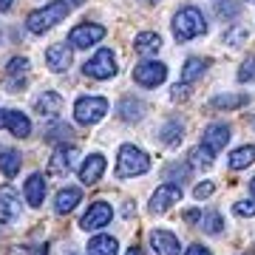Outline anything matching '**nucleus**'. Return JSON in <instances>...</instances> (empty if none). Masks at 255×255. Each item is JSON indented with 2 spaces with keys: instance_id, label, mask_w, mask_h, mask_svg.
<instances>
[{
  "instance_id": "obj_1",
  "label": "nucleus",
  "mask_w": 255,
  "mask_h": 255,
  "mask_svg": "<svg viewBox=\"0 0 255 255\" xmlns=\"http://www.w3.org/2000/svg\"><path fill=\"white\" fill-rule=\"evenodd\" d=\"M68 3L65 0H51V3H46L43 9H37V11H31L28 14V20H26V26H28V31L31 34H46L48 28H54L57 23H63L65 17H68Z\"/></svg>"
},
{
  "instance_id": "obj_2",
  "label": "nucleus",
  "mask_w": 255,
  "mask_h": 255,
  "mask_svg": "<svg viewBox=\"0 0 255 255\" xmlns=\"http://www.w3.org/2000/svg\"><path fill=\"white\" fill-rule=\"evenodd\" d=\"M207 31V23H204V14H201L196 6H184V9L176 11L173 17V37L179 43H187V40H196Z\"/></svg>"
},
{
  "instance_id": "obj_3",
  "label": "nucleus",
  "mask_w": 255,
  "mask_h": 255,
  "mask_svg": "<svg viewBox=\"0 0 255 255\" xmlns=\"http://www.w3.org/2000/svg\"><path fill=\"white\" fill-rule=\"evenodd\" d=\"M150 170V156L136 145H122L117 153V179H133Z\"/></svg>"
},
{
  "instance_id": "obj_4",
  "label": "nucleus",
  "mask_w": 255,
  "mask_h": 255,
  "mask_svg": "<svg viewBox=\"0 0 255 255\" xmlns=\"http://www.w3.org/2000/svg\"><path fill=\"white\" fill-rule=\"evenodd\" d=\"M108 114V100L105 97H80L74 102V119L80 125H97Z\"/></svg>"
},
{
  "instance_id": "obj_5",
  "label": "nucleus",
  "mask_w": 255,
  "mask_h": 255,
  "mask_svg": "<svg viewBox=\"0 0 255 255\" xmlns=\"http://www.w3.org/2000/svg\"><path fill=\"white\" fill-rule=\"evenodd\" d=\"M85 74L91 77V80H111L114 74H117V57L111 48H100L97 54L85 63Z\"/></svg>"
},
{
  "instance_id": "obj_6",
  "label": "nucleus",
  "mask_w": 255,
  "mask_h": 255,
  "mask_svg": "<svg viewBox=\"0 0 255 255\" xmlns=\"http://www.w3.org/2000/svg\"><path fill=\"white\" fill-rule=\"evenodd\" d=\"M133 80L145 88H159L164 80H167V65L159 63V60H145L133 68Z\"/></svg>"
},
{
  "instance_id": "obj_7",
  "label": "nucleus",
  "mask_w": 255,
  "mask_h": 255,
  "mask_svg": "<svg viewBox=\"0 0 255 255\" xmlns=\"http://www.w3.org/2000/svg\"><path fill=\"white\" fill-rule=\"evenodd\" d=\"M102 37H105V28L100 23H80V26H74L68 31V43L74 48H91L100 43Z\"/></svg>"
},
{
  "instance_id": "obj_8",
  "label": "nucleus",
  "mask_w": 255,
  "mask_h": 255,
  "mask_svg": "<svg viewBox=\"0 0 255 255\" xmlns=\"http://www.w3.org/2000/svg\"><path fill=\"white\" fill-rule=\"evenodd\" d=\"M111 219H114V207H111L108 201H94L91 207L85 210L80 227L88 230V233H91V230H102V227H108Z\"/></svg>"
},
{
  "instance_id": "obj_9",
  "label": "nucleus",
  "mask_w": 255,
  "mask_h": 255,
  "mask_svg": "<svg viewBox=\"0 0 255 255\" xmlns=\"http://www.w3.org/2000/svg\"><path fill=\"white\" fill-rule=\"evenodd\" d=\"M182 196H184L182 184H176V182L162 184V187L153 193V199H150V213H167L176 201H182Z\"/></svg>"
},
{
  "instance_id": "obj_10",
  "label": "nucleus",
  "mask_w": 255,
  "mask_h": 255,
  "mask_svg": "<svg viewBox=\"0 0 255 255\" xmlns=\"http://www.w3.org/2000/svg\"><path fill=\"white\" fill-rule=\"evenodd\" d=\"M0 128L11 130L17 139H26L28 133H31V122H28V117L26 114H20V111H14V108H3L0 111Z\"/></svg>"
},
{
  "instance_id": "obj_11",
  "label": "nucleus",
  "mask_w": 255,
  "mask_h": 255,
  "mask_svg": "<svg viewBox=\"0 0 255 255\" xmlns=\"http://www.w3.org/2000/svg\"><path fill=\"white\" fill-rule=\"evenodd\" d=\"M77 156H80V150H77V147H68V145H60L54 150V156H51V164H48V167H51V173H60V176H68L74 170V167H77Z\"/></svg>"
},
{
  "instance_id": "obj_12",
  "label": "nucleus",
  "mask_w": 255,
  "mask_h": 255,
  "mask_svg": "<svg viewBox=\"0 0 255 255\" xmlns=\"http://www.w3.org/2000/svg\"><path fill=\"white\" fill-rule=\"evenodd\" d=\"M201 145L210 147L213 153H219V150H224L230 142V125H224V122H213V125L204 128V133H201Z\"/></svg>"
},
{
  "instance_id": "obj_13",
  "label": "nucleus",
  "mask_w": 255,
  "mask_h": 255,
  "mask_svg": "<svg viewBox=\"0 0 255 255\" xmlns=\"http://www.w3.org/2000/svg\"><path fill=\"white\" fill-rule=\"evenodd\" d=\"M20 213H23V204H20L14 187L11 184H0V219L14 221L20 219Z\"/></svg>"
},
{
  "instance_id": "obj_14",
  "label": "nucleus",
  "mask_w": 255,
  "mask_h": 255,
  "mask_svg": "<svg viewBox=\"0 0 255 255\" xmlns=\"http://www.w3.org/2000/svg\"><path fill=\"white\" fill-rule=\"evenodd\" d=\"M150 247H153L156 255H179L182 253V244H179V238L170 230H153L150 233Z\"/></svg>"
},
{
  "instance_id": "obj_15",
  "label": "nucleus",
  "mask_w": 255,
  "mask_h": 255,
  "mask_svg": "<svg viewBox=\"0 0 255 255\" xmlns=\"http://www.w3.org/2000/svg\"><path fill=\"white\" fill-rule=\"evenodd\" d=\"M102 173H105V156L102 153H91L85 162H82V167H80V182L82 184H97L102 179Z\"/></svg>"
},
{
  "instance_id": "obj_16",
  "label": "nucleus",
  "mask_w": 255,
  "mask_h": 255,
  "mask_svg": "<svg viewBox=\"0 0 255 255\" xmlns=\"http://www.w3.org/2000/svg\"><path fill=\"white\" fill-rule=\"evenodd\" d=\"M34 111L43 119H57V114L63 111V97H60L57 91L40 94V97H37V102H34Z\"/></svg>"
},
{
  "instance_id": "obj_17",
  "label": "nucleus",
  "mask_w": 255,
  "mask_h": 255,
  "mask_svg": "<svg viewBox=\"0 0 255 255\" xmlns=\"http://www.w3.org/2000/svg\"><path fill=\"white\" fill-rule=\"evenodd\" d=\"M23 193H26V201L31 204V207H40V204L46 201V176H43V173L28 176Z\"/></svg>"
},
{
  "instance_id": "obj_18",
  "label": "nucleus",
  "mask_w": 255,
  "mask_h": 255,
  "mask_svg": "<svg viewBox=\"0 0 255 255\" xmlns=\"http://www.w3.org/2000/svg\"><path fill=\"white\" fill-rule=\"evenodd\" d=\"M46 63H48V68H51V71H65V68L71 65V48L63 46V43H54V46H48Z\"/></svg>"
},
{
  "instance_id": "obj_19",
  "label": "nucleus",
  "mask_w": 255,
  "mask_h": 255,
  "mask_svg": "<svg viewBox=\"0 0 255 255\" xmlns=\"http://www.w3.org/2000/svg\"><path fill=\"white\" fill-rule=\"evenodd\" d=\"M80 201H82L80 187H63V190L57 193V199H54V210L60 213V216H65V213H71Z\"/></svg>"
},
{
  "instance_id": "obj_20",
  "label": "nucleus",
  "mask_w": 255,
  "mask_h": 255,
  "mask_svg": "<svg viewBox=\"0 0 255 255\" xmlns=\"http://www.w3.org/2000/svg\"><path fill=\"white\" fill-rule=\"evenodd\" d=\"M182 139H184V125L179 122V119L164 122L162 130H159V142H162V145H167V147H176Z\"/></svg>"
},
{
  "instance_id": "obj_21",
  "label": "nucleus",
  "mask_w": 255,
  "mask_h": 255,
  "mask_svg": "<svg viewBox=\"0 0 255 255\" xmlns=\"http://www.w3.org/2000/svg\"><path fill=\"white\" fill-rule=\"evenodd\" d=\"M85 253L88 255H117L119 244H117V238H111V236H94L88 241V247H85Z\"/></svg>"
},
{
  "instance_id": "obj_22",
  "label": "nucleus",
  "mask_w": 255,
  "mask_h": 255,
  "mask_svg": "<svg viewBox=\"0 0 255 255\" xmlns=\"http://www.w3.org/2000/svg\"><path fill=\"white\" fill-rule=\"evenodd\" d=\"M250 97L247 94H219V97H213L210 100V108L216 111H233V108H244Z\"/></svg>"
},
{
  "instance_id": "obj_23",
  "label": "nucleus",
  "mask_w": 255,
  "mask_h": 255,
  "mask_svg": "<svg viewBox=\"0 0 255 255\" xmlns=\"http://www.w3.org/2000/svg\"><path fill=\"white\" fill-rule=\"evenodd\" d=\"M20 164H23V159L17 150H0V173L6 179H14L20 173Z\"/></svg>"
},
{
  "instance_id": "obj_24",
  "label": "nucleus",
  "mask_w": 255,
  "mask_h": 255,
  "mask_svg": "<svg viewBox=\"0 0 255 255\" xmlns=\"http://www.w3.org/2000/svg\"><path fill=\"white\" fill-rule=\"evenodd\" d=\"M119 117L128 119V122H133V119H142V114H145V102H139L136 97H125V100L119 102Z\"/></svg>"
},
{
  "instance_id": "obj_25",
  "label": "nucleus",
  "mask_w": 255,
  "mask_h": 255,
  "mask_svg": "<svg viewBox=\"0 0 255 255\" xmlns=\"http://www.w3.org/2000/svg\"><path fill=\"white\" fill-rule=\"evenodd\" d=\"M136 51L139 54H153V51H159L162 48V37L156 34V31H142V34H136Z\"/></svg>"
},
{
  "instance_id": "obj_26",
  "label": "nucleus",
  "mask_w": 255,
  "mask_h": 255,
  "mask_svg": "<svg viewBox=\"0 0 255 255\" xmlns=\"http://www.w3.org/2000/svg\"><path fill=\"white\" fill-rule=\"evenodd\" d=\"M253 162H255V147L253 145H244V147H238V150L230 153V167H233V170H244V167H250Z\"/></svg>"
},
{
  "instance_id": "obj_27",
  "label": "nucleus",
  "mask_w": 255,
  "mask_h": 255,
  "mask_svg": "<svg viewBox=\"0 0 255 255\" xmlns=\"http://www.w3.org/2000/svg\"><path fill=\"white\" fill-rule=\"evenodd\" d=\"M204 71H207V63L199 60V57H190V60L184 63V68H182V80L193 82V80H199V77H204Z\"/></svg>"
},
{
  "instance_id": "obj_28",
  "label": "nucleus",
  "mask_w": 255,
  "mask_h": 255,
  "mask_svg": "<svg viewBox=\"0 0 255 255\" xmlns=\"http://www.w3.org/2000/svg\"><path fill=\"white\" fill-rule=\"evenodd\" d=\"M213 156H216V153H213L210 147L199 145V147L190 153V162H193V167H210V164H213Z\"/></svg>"
},
{
  "instance_id": "obj_29",
  "label": "nucleus",
  "mask_w": 255,
  "mask_h": 255,
  "mask_svg": "<svg viewBox=\"0 0 255 255\" xmlns=\"http://www.w3.org/2000/svg\"><path fill=\"white\" fill-rule=\"evenodd\" d=\"M221 227H224V221H221L219 213H207V216H201V230H207L210 236H219Z\"/></svg>"
},
{
  "instance_id": "obj_30",
  "label": "nucleus",
  "mask_w": 255,
  "mask_h": 255,
  "mask_svg": "<svg viewBox=\"0 0 255 255\" xmlns=\"http://www.w3.org/2000/svg\"><path fill=\"white\" fill-rule=\"evenodd\" d=\"M238 82H255V57L244 60L238 68Z\"/></svg>"
},
{
  "instance_id": "obj_31",
  "label": "nucleus",
  "mask_w": 255,
  "mask_h": 255,
  "mask_svg": "<svg viewBox=\"0 0 255 255\" xmlns=\"http://www.w3.org/2000/svg\"><path fill=\"white\" fill-rule=\"evenodd\" d=\"M26 71H28V60H26V57H14V60L9 63V68H6L9 77H23Z\"/></svg>"
},
{
  "instance_id": "obj_32",
  "label": "nucleus",
  "mask_w": 255,
  "mask_h": 255,
  "mask_svg": "<svg viewBox=\"0 0 255 255\" xmlns=\"http://www.w3.org/2000/svg\"><path fill=\"white\" fill-rule=\"evenodd\" d=\"M233 213L241 216V219H253L255 216V204L253 201H236V204H233Z\"/></svg>"
},
{
  "instance_id": "obj_33",
  "label": "nucleus",
  "mask_w": 255,
  "mask_h": 255,
  "mask_svg": "<svg viewBox=\"0 0 255 255\" xmlns=\"http://www.w3.org/2000/svg\"><path fill=\"white\" fill-rule=\"evenodd\" d=\"M164 176H167V182H173V179H184V176H190V167H187V164H170V167L164 170Z\"/></svg>"
},
{
  "instance_id": "obj_34",
  "label": "nucleus",
  "mask_w": 255,
  "mask_h": 255,
  "mask_svg": "<svg viewBox=\"0 0 255 255\" xmlns=\"http://www.w3.org/2000/svg\"><path fill=\"white\" fill-rule=\"evenodd\" d=\"M213 190H216V184H213V182H204V184H196L193 196H196L199 201H204V199H210V196H213Z\"/></svg>"
},
{
  "instance_id": "obj_35",
  "label": "nucleus",
  "mask_w": 255,
  "mask_h": 255,
  "mask_svg": "<svg viewBox=\"0 0 255 255\" xmlns=\"http://www.w3.org/2000/svg\"><path fill=\"white\" fill-rule=\"evenodd\" d=\"M247 34H250V31L238 26V28H233V31L227 34V43H230V46H238V43H244V40H247Z\"/></svg>"
},
{
  "instance_id": "obj_36",
  "label": "nucleus",
  "mask_w": 255,
  "mask_h": 255,
  "mask_svg": "<svg viewBox=\"0 0 255 255\" xmlns=\"http://www.w3.org/2000/svg\"><path fill=\"white\" fill-rule=\"evenodd\" d=\"M219 14H227V17H236V14H238V6H236V3H221V6H219Z\"/></svg>"
},
{
  "instance_id": "obj_37",
  "label": "nucleus",
  "mask_w": 255,
  "mask_h": 255,
  "mask_svg": "<svg viewBox=\"0 0 255 255\" xmlns=\"http://www.w3.org/2000/svg\"><path fill=\"white\" fill-rule=\"evenodd\" d=\"M184 255H213V253H210L207 247H201V244H193V247H187V253H184Z\"/></svg>"
},
{
  "instance_id": "obj_38",
  "label": "nucleus",
  "mask_w": 255,
  "mask_h": 255,
  "mask_svg": "<svg viewBox=\"0 0 255 255\" xmlns=\"http://www.w3.org/2000/svg\"><path fill=\"white\" fill-rule=\"evenodd\" d=\"M170 97H173V100H184V97H187V85H182V82L173 85V94H170Z\"/></svg>"
},
{
  "instance_id": "obj_39",
  "label": "nucleus",
  "mask_w": 255,
  "mask_h": 255,
  "mask_svg": "<svg viewBox=\"0 0 255 255\" xmlns=\"http://www.w3.org/2000/svg\"><path fill=\"white\" fill-rule=\"evenodd\" d=\"M199 219H201V213H199V210H190V213H184V221H187V224H196Z\"/></svg>"
},
{
  "instance_id": "obj_40",
  "label": "nucleus",
  "mask_w": 255,
  "mask_h": 255,
  "mask_svg": "<svg viewBox=\"0 0 255 255\" xmlns=\"http://www.w3.org/2000/svg\"><path fill=\"white\" fill-rule=\"evenodd\" d=\"M11 3H14V0H0V11H9Z\"/></svg>"
},
{
  "instance_id": "obj_41",
  "label": "nucleus",
  "mask_w": 255,
  "mask_h": 255,
  "mask_svg": "<svg viewBox=\"0 0 255 255\" xmlns=\"http://www.w3.org/2000/svg\"><path fill=\"white\" fill-rule=\"evenodd\" d=\"M128 255H142V250H139V244H133L130 250H128Z\"/></svg>"
},
{
  "instance_id": "obj_42",
  "label": "nucleus",
  "mask_w": 255,
  "mask_h": 255,
  "mask_svg": "<svg viewBox=\"0 0 255 255\" xmlns=\"http://www.w3.org/2000/svg\"><path fill=\"white\" fill-rule=\"evenodd\" d=\"M250 193H253V199H255V179L250 182Z\"/></svg>"
},
{
  "instance_id": "obj_43",
  "label": "nucleus",
  "mask_w": 255,
  "mask_h": 255,
  "mask_svg": "<svg viewBox=\"0 0 255 255\" xmlns=\"http://www.w3.org/2000/svg\"><path fill=\"white\" fill-rule=\"evenodd\" d=\"M147 3H156V0H147Z\"/></svg>"
},
{
  "instance_id": "obj_44",
  "label": "nucleus",
  "mask_w": 255,
  "mask_h": 255,
  "mask_svg": "<svg viewBox=\"0 0 255 255\" xmlns=\"http://www.w3.org/2000/svg\"><path fill=\"white\" fill-rule=\"evenodd\" d=\"M250 3H255V0H250Z\"/></svg>"
}]
</instances>
